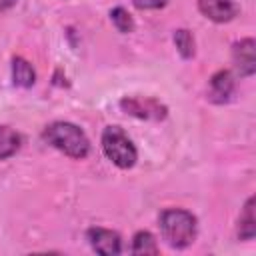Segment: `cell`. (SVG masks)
<instances>
[{
	"label": "cell",
	"instance_id": "6da1fadb",
	"mask_svg": "<svg viewBox=\"0 0 256 256\" xmlns=\"http://www.w3.org/2000/svg\"><path fill=\"white\" fill-rule=\"evenodd\" d=\"M42 138L56 150H60L64 156L74 158V160H82L88 156L90 152V140L84 134V130L72 122H52L44 128Z\"/></svg>",
	"mask_w": 256,
	"mask_h": 256
},
{
	"label": "cell",
	"instance_id": "7a4b0ae2",
	"mask_svg": "<svg viewBox=\"0 0 256 256\" xmlns=\"http://www.w3.org/2000/svg\"><path fill=\"white\" fill-rule=\"evenodd\" d=\"M162 238L172 248H186L196 240V216L184 208H166L158 216Z\"/></svg>",
	"mask_w": 256,
	"mask_h": 256
},
{
	"label": "cell",
	"instance_id": "3957f363",
	"mask_svg": "<svg viewBox=\"0 0 256 256\" xmlns=\"http://www.w3.org/2000/svg\"><path fill=\"white\" fill-rule=\"evenodd\" d=\"M102 152L104 156L118 168L128 170L136 164L138 152L132 144V140L126 136V132L120 126H106L102 132Z\"/></svg>",
	"mask_w": 256,
	"mask_h": 256
},
{
	"label": "cell",
	"instance_id": "277c9868",
	"mask_svg": "<svg viewBox=\"0 0 256 256\" xmlns=\"http://www.w3.org/2000/svg\"><path fill=\"white\" fill-rule=\"evenodd\" d=\"M120 108L130 114V116H136L140 120H154V122H160L168 116V108L156 100V98H150V96H126L120 100Z\"/></svg>",
	"mask_w": 256,
	"mask_h": 256
},
{
	"label": "cell",
	"instance_id": "5b68a950",
	"mask_svg": "<svg viewBox=\"0 0 256 256\" xmlns=\"http://www.w3.org/2000/svg\"><path fill=\"white\" fill-rule=\"evenodd\" d=\"M86 238H88L92 250L102 256H116L122 252V238L114 230L94 226V228H88Z\"/></svg>",
	"mask_w": 256,
	"mask_h": 256
},
{
	"label": "cell",
	"instance_id": "8992f818",
	"mask_svg": "<svg viewBox=\"0 0 256 256\" xmlns=\"http://www.w3.org/2000/svg\"><path fill=\"white\" fill-rule=\"evenodd\" d=\"M232 62L242 78H250L256 72V42L254 38H244L232 48Z\"/></svg>",
	"mask_w": 256,
	"mask_h": 256
},
{
	"label": "cell",
	"instance_id": "52a82bcc",
	"mask_svg": "<svg viewBox=\"0 0 256 256\" xmlns=\"http://www.w3.org/2000/svg\"><path fill=\"white\" fill-rule=\"evenodd\" d=\"M236 82L230 70H218L208 82V100L214 104H226L234 94Z\"/></svg>",
	"mask_w": 256,
	"mask_h": 256
},
{
	"label": "cell",
	"instance_id": "ba28073f",
	"mask_svg": "<svg viewBox=\"0 0 256 256\" xmlns=\"http://www.w3.org/2000/svg\"><path fill=\"white\" fill-rule=\"evenodd\" d=\"M198 2V10L212 22H230L232 18H236L238 14V4L232 0H196Z\"/></svg>",
	"mask_w": 256,
	"mask_h": 256
},
{
	"label": "cell",
	"instance_id": "9c48e42d",
	"mask_svg": "<svg viewBox=\"0 0 256 256\" xmlns=\"http://www.w3.org/2000/svg\"><path fill=\"white\" fill-rule=\"evenodd\" d=\"M34 82H36V72L32 64L22 56H14L12 58V84L18 88H32Z\"/></svg>",
	"mask_w": 256,
	"mask_h": 256
},
{
	"label": "cell",
	"instance_id": "30bf717a",
	"mask_svg": "<svg viewBox=\"0 0 256 256\" xmlns=\"http://www.w3.org/2000/svg\"><path fill=\"white\" fill-rule=\"evenodd\" d=\"M256 236V216H254V196H250L238 218V238L248 242Z\"/></svg>",
	"mask_w": 256,
	"mask_h": 256
},
{
	"label": "cell",
	"instance_id": "8fae6325",
	"mask_svg": "<svg viewBox=\"0 0 256 256\" xmlns=\"http://www.w3.org/2000/svg\"><path fill=\"white\" fill-rule=\"evenodd\" d=\"M22 144L20 134L10 126H0V160H8L18 152Z\"/></svg>",
	"mask_w": 256,
	"mask_h": 256
},
{
	"label": "cell",
	"instance_id": "7c38bea8",
	"mask_svg": "<svg viewBox=\"0 0 256 256\" xmlns=\"http://www.w3.org/2000/svg\"><path fill=\"white\" fill-rule=\"evenodd\" d=\"M132 252H134V254H140V256L158 254L156 238H154L148 230H140V232H136L134 238H132Z\"/></svg>",
	"mask_w": 256,
	"mask_h": 256
},
{
	"label": "cell",
	"instance_id": "4fadbf2b",
	"mask_svg": "<svg viewBox=\"0 0 256 256\" xmlns=\"http://www.w3.org/2000/svg\"><path fill=\"white\" fill-rule=\"evenodd\" d=\"M174 44H176L178 54H180L184 60L192 58V56H194V52H196L194 36H192V34H190V30H186V28H178V30L174 32Z\"/></svg>",
	"mask_w": 256,
	"mask_h": 256
},
{
	"label": "cell",
	"instance_id": "5bb4252c",
	"mask_svg": "<svg viewBox=\"0 0 256 256\" xmlns=\"http://www.w3.org/2000/svg\"><path fill=\"white\" fill-rule=\"evenodd\" d=\"M110 20H112V24L116 26L118 32H122V34L134 32V20H132V16L126 8H122V6L112 8L110 10Z\"/></svg>",
	"mask_w": 256,
	"mask_h": 256
},
{
	"label": "cell",
	"instance_id": "9a60e30c",
	"mask_svg": "<svg viewBox=\"0 0 256 256\" xmlns=\"http://www.w3.org/2000/svg\"><path fill=\"white\" fill-rule=\"evenodd\" d=\"M138 10H160L168 4V0H132Z\"/></svg>",
	"mask_w": 256,
	"mask_h": 256
},
{
	"label": "cell",
	"instance_id": "2e32d148",
	"mask_svg": "<svg viewBox=\"0 0 256 256\" xmlns=\"http://www.w3.org/2000/svg\"><path fill=\"white\" fill-rule=\"evenodd\" d=\"M14 4H16V0H0V12H6V10H10Z\"/></svg>",
	"mask_w": 256,
	"mask_h": 256
}]
</instances>
